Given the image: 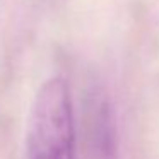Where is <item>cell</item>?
<instances>
[{
    "instance_id": "cell-2",
    "label": "cell",
    "mask_w": 159,
    "mask_h": 159,
    "mask_svg": "<svg viewBox=\"0 0 159 159\" xmlns=\"http://www.w3.org/2000/svg\"><path fill=\"white\" fill-rule=\"evenodd\" d=\"M86 137L91 142V154L94 156V159H116L110 110L103 101L91 104L89 132Z\"/></svg>"
},
{
    "instance_id": "cell-1",
    "label": "cell",
    "mask_w": 159,
    "mask_h": 159,
    "mask_svg": "<svg viewBox=\"0 0 159 159\" xmlns=\"http://www.w3.org/2000/svg\"><path fill=\"white\" fill-rule=\"evenodd\" d=\"M26 159H75V128L69 86L46 80L36 93L26 135Z\"/></svg>"
}]
</instances>
